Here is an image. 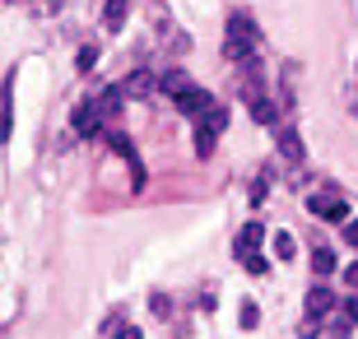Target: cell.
<instances>
[{"label": "cell", "instance_id": "cell-19", "mask_svg": "<svg viewBox=\"0 0 358 339\" xmlns=\"http://www.w3.org/2000/svg\"><path fill=\"white\" fill-rule=\"evenodd\" d=\"M237 321H242V330H256V321H261V311H256V302H242V311H237Z\"/></svg>", "mask_w": 358, "mask_h": 339}, {"label": "cell", "instance_id": "cell-13", "mask_svg": "<svg viewBox=\"0 0 358 339\" xmlns=\"http://www.w3.org/2000/svg\"><path fill=\"white\" fill-rule=\"evenodd\" d=\"M354 321H358V316H349V311L330 316V339H349V335H354Z\"/></svg>", "mask_w": 358, "mask_h": 339}, {"label": "cell", "instance_id": "cell-5", "mask_svg": "<svg viewBox=\"0 0 358 339\" xmlns=\"http://www.w3.org/2000/svg\"><path fill=\"white\" fill-rule=\"evenodd\" d=\"M75 135H84V139H94L98 130H103V112H98V103H79L75 107Z\"/></svg>", "mask_w": 358, "mask_h": 339}, {"label": "cell", "instance_id": "cell-14", "mask_svg": "<svg viewBox=\"0 0 358 339\" xmlns=\"http://www.w3.org/2000/svg\"><path fill=\"white\" fill-rule=\"evenodd\" d=\"M103 24H108V28H121L126 24V0H108V5H103Z\"/></svg>", "mask_w": 358, "mask_h": 339}, {"label": "cell", "instance_id": "cell-6", "mask_svg": "<svg viewBox=\"0 0 358 339\" xmlns=\"http://www.w3.org/2000/svg\"><path fill=\"white\" fill-rule=\"evenodd\" d=\"M335 311V293H330L326 284H316L307 293V321H321V316H330Z\"/></svg>", "mask_w": 358, "mask_h": 339}, {"label": "cell", "instance_id": "cell-1", "mask_svg": "<svg viewBox=\"0 0 358 339\" xmlns=\"http://www.w3.org/2000/svg\"><path fill=\"white\" fill-rule=\"evenodd\" d=\"M256 24H251V15H228V33H223V61L233 65H256Z\"/></svg>", "mask_w": 358, "mask_h": 339}, {"label": "cell", "instance_id": "cell-12", "mask_svg": "<svg viewBox=\"0 0 358 339\" xmlns=\"http://www.w3.org/2000/svg\"><path fill=\"white\" fill-rule=\"evenodd\" d=\"M196 125H205V130H214V135H223V130H228V112L219 107V103H210V107H205V116Z\"/></svg>", "mask_w": 358, "mask_h": 339}, {"label": "cell", "instance_id": "cell-9", "mask_svg": "<svg viewBox=\"0 0 358 339\" xmlns=\"http://www.w3.org/2000/svg\"><path fill=\"white\" fill-rule=\"evenodd\" d=\"M251 121L256 125H275V130H280V112H275V103H270V98H251Z\"/></svg>", "mask_w": 358, "mask_h": 339}, {"label": "cell", "instance_id": "cell-4", "mask_svg": "<svg viewBox=\"0 0 358 339\" xmlns=\"http://www.w3.org/2000/svg\"><path fill=\"white\" fill-rule=\"evenodd\" d=\"M172 103H177V112H182V116H191V121H201V116H205V107H210L214 98H210L205 89H196V84H191V89H182L177 98H172Z\"/></svg>", "mask_w": 358, "mask_h": 339}, {"label": "cell", "instance_id": "cell-7", "mask_svg": "<svg viewBox=\"0 0 358 339\" xmlns=\"http://www.w3.org/2000/svg\"><path fill=\"white\" fill-rule=\"evenodd\" d=\"M158 84H163V79H154L149 70H135V75L126 79V98H149V93H154Z\"/></svg>", "mask_w": 358, "mask_h": 339}, {"label": "cell", "instance_id": "cell-23", "mask_svg": "<svg viewBox=\"0 0 358 339\" xmlns=\"http://www.w3.org/2000/svg\"><path fill=\"white\" fill-rule=\"evenodd\" d=\"M265 191H270V186H265V177H256V186H251V200L261 205V200H265Z\"/></svg>", "mask_w": 358, "mask_h": 339}, {"label": "cell", "instance_id": "cell-15", "mask_svg": "<svg viewBox=\"0 0 358 339\" xmlns=\"http://www.w3.org/2000/svg\"><path fill=\"white\" fill-rule=\"evenodd\" d=\"M214 144H219V135H214V130L196 125V158H210V154H214Z\"/></svg>", "mask_w": 358, "mask_h": 339}, {"label": "cell", "instance_id": "cell-24", "mask_svg": "<svg viewBox=\"0 0 358 339\" xmlns=\"http://www.w3.org/2000/svg\"><path fill=\"white\" fill-rule=\"evenodd\" d=\"M344 284H349V288H354V293H358V261L349 265V270H344Z\"/></svg>", "mask_w": 358, "mask_h": 339}, {"label": "cell", "instance_id": "cell-18", "mask_svg": "<svg viewBox=\"0 0 358 339\" xmlns=\"http://www.w3.org/2000/svg\"><path fill=\"white\" fill-rule=\"evenodd\" d=\"M270 247H275L280 261H289V256H293V237H289V232H275V242H270Z\"/></svg>", "mask_w": 358, "mask_h": 339}, {"label": "cell", "instance_id": "cell-8", "mask_svg": "<svg viewBox=\"0 0 358 339\" xmlns=\"http://www.w3.org/2000/svg\"><path fill=\"white\" fill-rule=\"evenodd\" d=\"M280 154L289 163H302V135H298L293 125H280Z\"/></svg>", "mask_w": 358, "mask_h": 339}, {"label": "cell", "instance_id": "cell-16", "mask_svg": "<svg viewBox=\"0 0 358 339\" xmlns=\"http://www.w3.org/2000/svg\"><path fill=\"white\" fill-rule=\"evenodd\" d=\"M312 270H316L321 279H326V275H335V256H330L326 247H316V251H312Z\"/></svg>", "mask_w": 358, "mask_h": 339}, {"label": "cell", "instance_id": "cell-2", "mask_svg": "<svg viewBox=\"0 0 358 339\" xmlns=\"http://www.w3.org/2000/svg\"><path fill=\"white\" fill-rule=\"evenodd\" d=\"M108 144L126 158V168H130V186H135V191H144V163H140V154H135L130 135H121V130H117V135H108Z\"/></svg>", "mask_w": 358, "mask_h": 339}, {"label": "cell", "instance_id": "cell-11", "mask_svg": "<svg viewBox=\"0 0 358 339\" xmlns=\"http://www.w3.org/2000/svg\"><path fill=\"white\" fill-rule=\"evenodd\" d=\"M121 98H126V89H103V93L94 98V103H98V112H103V121H112V116L121 112Z\"/></svg>", "mask_w": 358, "mask_h": 339}, {"label": "cell", "instance_id": "cell-17", "mask_svg": "<svg viewBox=\"0 0 358 339\" xmlns=\"http://www.w3.org/2000/svg\"><path fill=\"white\" fill-rule=\"evenodd\" d=\"M182 89H191V79L182 75V70H168V75H163V93H172V98H177Z\"/></svg>", "mask_w": 358, "mask_h": 339}, {"label": "cell", "instance_id": "cell-21", "mask_svg": "<svg viewBox=\"0 0 358 339\" xmlns=\"http://www.w3.org/2000/svg\"><path fill=\"white\" fill-rule=\"evenodd\" d=\"M94 61H98V46H84V51H79V70H94Z\"/></svg>", "mask_w": 358, "mask_h": 339}, {"label": "cell", "instance_id": "cell-3", "mask_svg": "<svg viewBox=\"0 0 358 339\" xmlns=\"http://www.w3.org/2000/svg\"><path fill=\"white\" fill-rule=\"evenodd\" d=\"M307 209L316 218H349V205H344V195H335V191H321V195H307Z\"/></svg>", "mask_w": 358, "mask_h": 339}, {"label": "cell", "instance_id": "cell-25", "mask_svg": "<svg viewBox=\"0 0 358 339\" xmlns=\"http://www.w3.org/2000/svg\"><path fill=\"white\" fill-rule=\"evenodd\" d=\"M117 339H140V330H130V325H126V330H121Z\"/></svg>", "mask_w": 358, "mask_h": 339}, {"label": "cell", "instance_id": "cell-22", "mask_svg": "<svg viewBox=\"0 0 358 339\" xmlns=\"http://www.w3.org/2000/svg\"><path fill=\"white\" fill-rule=\"evenodd\" d=\"M344 242L358 247V218H344Z\"/></svg>", "mask_w": 358, "mask_h": 339}, {"label": "cell", "instance_id": "cell-20", "mask_svg": "<svg viewBox=\"0 0 358 339\" xmlns=\"http://www.w3.org/2000/svg\"><path fill=\"white\" fill-rule=\"evenodd\" d=\"M242 265H247V275H265V270H270V261H265L261 251H251V256H242Z\"/></svg>", "mask_w": 358, "mask_h": 339}, {"label": "cell", "instance_id": "cell-10", "mask_svg": "<svg viewBox=\"0 0 358 339\" xmlns=\"http://www.w3.org/2000/svg\"><path fill=\"white\" fill-rule=\"evenodd\" d=\"M261 242H265V228H261V223H247V228H242V237H237V261H242V256H251V251H261Z\"/></svg>", "mask_w": 358, "mask_h": 339}]
</instances>
